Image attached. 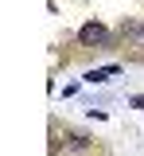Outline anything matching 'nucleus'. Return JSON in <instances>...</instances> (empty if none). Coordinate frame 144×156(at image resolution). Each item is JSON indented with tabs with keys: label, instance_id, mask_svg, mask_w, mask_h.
Masks as SVG:
<instances>
[{
	"label": "nucleus",
	"instance_id": "1",
	"mask_svg": "<svg viewBox=\"0 0 144 156\" xmlns=\"http://www.w3.org/2000/svg\"><path fill=\"white\" fill-rule=\"evenodd\" d=\"M78 43H82V47H105V43H109V31H105V23H98V20L82 23V27H78Z\"/></svg>",
	"mask_w": 144,
	"mask_h": 156
},
{
	"label": "nucleus",
	"instance_id": "2",
	"mask_svg": "<svg viewBox=\"0 0 144 156\" xmlns=\"http://www.w3.org/2000/svg\"><path fill=\"white\" fill-rule=\"evenodd\" d=\"M121 39L129 47H144V20H125L121 23Z\"/></svg>",
	"mask_w": 144,
	"mask_h": 156
},
{
	"label": "nucleus",
	"instance_id": "3",
	"mask_svg": "<svg viewBox=\"0 0 144 156\" xmlns=\"http://www.w3.org/2000/svg\"><path fill=\"white\" fill-rule=\"evenodd\" d=\"M121 74V66H101V70H90L86 74V82H109V78Z\"/></svg>",
	"mask_w": 144,
	"mask_h": 156
},
{
	"label": "nucleus",
	"instance_id": "4",
	"mask_svg": "<svg viewBox=\"0 0 144 156\" xmlns=\"http://www.w3.org/2000/svg\"><path fill=\"white\" fill-rule=\"evenodd\" d=\"M90 144V136H82V133H70L66 136V148H86Z\"/></svg>",
	"mask_w": 144,
	"mask_h": 156
},
{
	"label": "nucleus",
	"instance_id": "5",
	"mask_svg": "<svg viewBox=\"0 0 144 156\" xmlns=\"http://www.w3.org/2000/svg\"><path fill=\"white\" fill-rule=\"evenodd\" d=\"M132 105H136V109H144V98H132Z\"/></svg>",
	"mask_w": 144,
	"mask_h": 156
}]
</instances>
